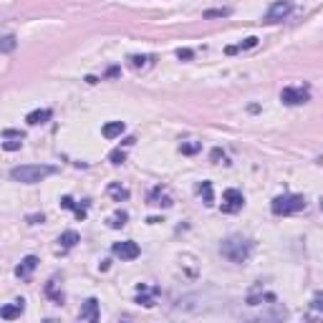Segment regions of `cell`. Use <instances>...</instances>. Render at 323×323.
I'll use <instances>...</instances> for the list:
<instances>
[{"label": "cell", "mask_w": 323, "mask_h": 323, "mask_svg": "<svg viewBox=\"0 0 323 323\" xmlns=\"http://www.w3.org/2000/svg\"><path fill=\"white\" fill-rule=\"evenodd\" d=\"M293 5L290 0H278V3H273L270 8H268V13H265V23H281V20H285L290 13H293Z\"/></svg>", "instance_id": "obj_4"}, {"label": "cell", "mask_w": 323, "mask_h": 323, "mask_svg": "<svg viewBox=\"0 0 323 323\" xmlns=\"http://www.w3.org/2000/svg\"><path fill=\"white\" fill-rule=\"evenodd\" d=\"M76 242H79V232H73V230L63 232L61 238H58V247H63V250H71Z\"/></svg>", "instance_id": "obj_15"}, {"label": "cell", "mask_w": 323, "mask_h": 323, "mask_svg": "<svg viewBox=\"0 0 323 323\" xmlns=\"http://www.w3.org/2000/svg\"><path fill=\"white\" fill-rule=\"evenodd\" d=\"M273 215H293V212H301L305 210V197L303 195H281L275 197L270 204Z\"/></svg>", "instance_id": "obj_3"}, {"label": "cell", "mask_w": 323, "mask_h": 323, "mask_svg": "<svg viewBox=\"0 0 323 323\" xmlns=\"http://www.w3.org/2000/svg\"><path fill=\"white\" fill-rule=\"evenodd\" d=\"M242 204H245V197H242L240 189H227V192L222 195V212H227V215L240 212Z\"/></svg>", "instance_id": "obj_5"}, {"label": "cell", "mask_w": 323, "mask_h": 323, "mask_svg": "<svg viewBox=\"0 0 323 323\" xmlns=\"http://www.w3.org/2000/svg\"><path fill=\"white\" fill-rule=\"evenodd\" d=\"M79 318H81V321H91V323H96V321H99V301H96V298H89V301H86V303L81 305Z\"/></svg>", "instance_id": "obj_9"}, {"label": "cell", "mask_w": 323, "mask_h": 323, "mask_svg": "<svg viewBox=\"0 0 323 323\" xmlns=\"http://www.w3.org/2000/svg\"><path fill=\"white\" fill-rule=\"evenodd\" d=\"M109 195L116 200V202H121V200H129V189H124L121 184H109Z\"/></svg>", "instance_id": "obj_17"}, {"label": "cell", "mask_w": 323, "mask_h": 323, "mask_svg": "<svg viewBox=\"0 0 323 323\" xmlns=\"http://www.w3.org/2000/svg\"><path fill=\"white\" fill-rule=\"evenodd\" d=\"M13 48H16V38H13V36H5L3 43H0V51H3V53H10Z\"/></svg>", "instance_id": "obj_24"}, {"label": "cell", "mask_w": 323, "mask_h": 323, "mask_svg": "<svg viewBox=\"0 0 323 323\" xmlns=\"http://www.w3.org/2000/svg\"><path fill=\"white\" fill-rule=\"evenodd\" d=\"M51 174H56V167H51V164H25V167H13L10 180L20 182V184H36V182H43L46 177H51Z\"/></svg>", "instance_id": "obj_1"}, {"label": "cell", "mask_w": 323, "mask_h": 323, "mask_svg": "<svg viewBox=\"0 0 323 323\" xmlns=\"http://www.w3.org/2000/svg\"><path fill=\"white\" fill-rule=\"evenodd\" d=\"M23 139H25L23 131L5 129V131H3V149H5V152H16V149H20V146H23Z\"/></svg>", "instance_id": "obj_8"}, {"label": "cell", "mask_w": 323, "mask_h": 323, "mask_svg": "<svg viewBox=\"0 0 323 323\" xmlns=\"http://www.w3.org/2000/svg\"><path fill=\"white\" fill-rule=\"evenodd\" d=\"M126 220H129L126 212H116V215L111 217V227H124V225H126Z\"/></svg>", "instance_id": "obj_23"}, {"label": "cell", "mask_w": 323, "mask_h": 323, "mask_svg": "<svg viewBox=\"0 0 323 323\" xmlns=\"http://www.w3.org/2000/svg\"><path fill=\"white\" fill-rule=\"evenodd\" d=\"M124 159H126V152H124V149H114V152L109 154V162H111V164H124Z\"/></svg>", "instance_id": "obj_22"}, {"label": "cell", "mask_w": 323, "mask_h": 323, "mask_svg": "<svg viewBox=\"0 0 323 323\" xmlns=\"http://www.w3.org/2000/svg\"><path fill=\"white\" fill-rule=\"evenodd\" d=\"M258 46V38L255 36H250V38H245L242 43H238V46H227L225 48V53L227 56H232V53H238V51H247V48H255Z\"/></svg>", "instance_id": "obj_14"}, {"label": "cell", "mask_w": 323, "mask_h": 323, "mask_svg": "<svg viewBox=\"0 0 323 323\" xmlns=\"http://www.w3.org/2000/svg\"><path fill=\"white\" fill-rule=\"evenodd\" d=\"M180 152H182V154H195V152H200V144H197V141H187V144L180 146Z\"/></svg>", "instance_id": "obj_25"}, {"label": "cell", "mask_w": 323, "mask_h": 323, "mask_svg": "<svg viewBox=\"0 0 323 323\" xmlns=\"http://www.w3.org/2000/svg\"><path fill=\"white\" fill-rule=\"evenodd\" d=\"M73 212H76V217H79V220H83V217H86V212H89V204H76V210H73Z\"/></svg>", "instance_id": "obj_29"}, {"label": "cell", "mask_w": 323, "mask_h": 323, "mask_svg": "<svg viewBox=\"0 0 323 323\" xmlns=\"http://www.w3.org/2000/svg\"><path fill=\"white\" fill-rule=\"evenodd\" d=\"M51 119V109H36L25 116V121L31 124V126H38V124H46Z\"/></svg>", "instance_id": "obj_12"}, {"label": "cell", "mask_w": 323, "mask_h": 323, "mask_svg": "<svg viewBox=\"0 0 323 323\" xmlns=\"http://www.w3.org/2000/svg\"><path fill=\"white\" fill-rule=\"evenodd\" d=\"M61 207L63 210H76V202H73V197L66 195V197H61Z\"/></svg>", "instance_id": "obj_26"}, {"label": "cell", "mask_w": 323, "mask_h": 323, "mask_svg": "<svg viewBox=\"0 0 323 323\" xmlns=\"http://www.w3.org/2000/svg\"><path fill=\"white\" fill-rule=\"evenodd\" d=\"M197 192L204 197V204H212L215 200H212V182H202V184H197Z\"/></svg>", "instance_id": "obj_18"}, {"label": "cell", "mask_w": 323, "mask_h": 323, "mask_svg": "<svg viewBox=\"0 0 323 323\" xmlns=\"http://www.w3.org/2000/svg\"><path fill=\"white\" fill-rule=\"evenodd\" d=\"M46 293H48V296H51V298H53L58 305L63 303V293H58V290H56V281H48V285H46Z\"/></svg>", "instance_id": "obj_19"}, {"label": "cell", "mask_w": 323, "mask_h": 323, "mask_svg": "<svg viewBox=\"0 0 323 323\" xmlns=\"http://www.w3.org/2000/svg\"><path fill=\"white\" fill-rule=\"evenodd\" d=\"M124 121H109V124H104V129H101V134H104L106 139H116V137H121L124 134Z\"/></svg>", "instance_id": "obj_13"}, {"label": "cell", "mask_w": 323, "mask_h": 323, "mask_svg": "<svg viewBox=\"0 0 323 323\" xmlns=\"http://www.w3.org/2000/svg\"><path fill=\"white\" fill-rule=\"evenodd\" d=\"M149 61H152V56H131V58H129V63L134 66V68H144Z\"/></svg>", "instance_id": "obj_20"}, {"label": "cell", "mask_w": 323, "mask_h": 323, "mask_svg": "<svg viewBox=\"0 0 323 323\" xmlns=\"http://www.w3.org/2000/svg\"><path fill=\"white\" fill-rule=\"evenodd\" d=\"M25 311V301L20 298V301H16L13 305H5L3 311H0V318L3 321H13V318H20V313Z\"/></svg>", "instance_id": "obj_11"}, {"label": "cell", "mask_w": 323, "mask_h": 323, "mask_svg": "<svg viewBox=\"0 0 323 323\" xmlns=\"http://www.w3.org/2000/svg\"><path fill=\"white\" fill-rule=\"evenodd\" d=\"M139 245L134 242V240H124V242H116L114 245V255L116 258H121V260H134V258H139Z\"/></svg>", "instance_id": "obj_7"}, {"label": "cell", "mask_w": 323, "mask_h": 323, "mask_svg": "<svg viewBox=\"0 0 323 323\" xmlns=\"http://www.w3.org/2000/svg\"><path fill=\"white\" fill-rule=\"evenodd\" d=\"M192 56H195V51H189V48H180V51H177V58H180V61H182V58H184V61H189Z\"/></svg>", "instance_id": "obj_27"}, {"label": "cell", "mask_w": 323, "mask_h": 323, "mask_svg": "<svg viewBox=\"0 0 323 323\" xmlns=\"http://www.w3.org/2000/svg\"><path fill=\"white\" fill-rule=\"evenodd\" d=\"M28 222H31V225H38V222H43V215H31V217H28Z\"/></svg>", "instance_id": "obj_31"}, {"label": "cell", "mask_w": 323, "mask_h": 323, "mask_svg": "<svg viewBox=\"0 0 323 323\" xmlns=\"http://www.w3.org/2000/svg\"><path fill=\"white\" fill-rule=\"evenodd\" d=\"M308 99H311L308 89H293V86H288V89L281 91V101L288 104V106H301V104H305Z\"/></svg>", "instance_id": "obj_6"}, {"label": "cell", "mask_w": 323, "mask_h": 323, "mask_svg": "<svg viewBox=\"0 0 323 323\" xmlns=\"http://www.w3.org/2000/svg\"><path fill=\"white\" fill-rule=\"evenodd\" d=\"M313 308H316V311H323V293H316V296H313V303H311Z\"/></svg>", "instance_id": "obj_28"}, {"label": "cell", "mask_w": 323, "mask_h": 323, "mask_svg": "<svg viewBox=\"0 0 323 323\" xmlns=\"http://www.w3.org/2000/svg\"><path fill=\"white\" fill-rule=\"evenodd\" d=\"M250 250H253V242L245 240V238H227L222 245H220V253H222V258H227L230 262H245L250 258Z\"/></svg>", "instance_id": "obj_2"}, {"label": "cell", "mask_w": 323, "mask_h": 323, "mask_svg": "<svg viewBox=\"0 0 323 323\" xmlns=\"http://www.w3.org/2000/svg\"><path fill=\"white\" fill-rule=\"evenodd\" d=\"M38 268V258L36 255H28V258H23L20 260V265L16 268V275L18 278H31V273Z\"/></svg>", "instance_id": "obj_10"}, {"label": "cell", "mask_w": 323, "mask_h": 323, "mask_svg": "<svg viewBox=\"0 0 323 323\" xmlns=\"http://www.w3.org/2000/svg\"><path fill=\"white\" fill-rule=\"evenodd\" d=\"M230 8H217V10H207V13H204V18H227L230 16Z\"/></svg>", "instance_id": "obj_21"}, {"label": "cell", "mask_w": 323, "mask_h": 323, "mask_svg": "<svg viewBox=\"0 0 323 323\" xmlns=\"http://www.w3.org/2000/svg\"><path fill=\"white\" fill-rule=\"evenodd\" d=\"M149 204H159V207H169V204H172V200H169L167 195H162V187H157L154 192L149 195Z\"/></svg>", "instance_id": "obj_16"}, {"label": "cell", "mask_w": 323, "mask_h": 323, "mask_svg": "<svg viewBox=\"0 0 323 323\" xmlns=\"http://www.w3.org/2000/svg\"><path fill=\"white\" fill-rule=\"evenodd\" d=\"M220 159L225 162V152L222 149H212V162H220ZM225 164H227V162H225Z\"/></svg>", "instance_id": "obj_30"}]
</instances>
